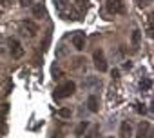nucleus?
I'll return each mask as SVG.
<instances>
[{"instance_id": "1a4fd4ad", "label": "nucleus", "mask_w": 154, "mask_h": 138, "mask_svg": "<svg viewBox=\"0 0 154 138\" xmlns=\"http://www.w3.org/2000/svg\"><path fill=\"white\" fill-rule=\"evenodd\" d=\"M120 134H122V138H129L131 134H132V127H131V124L125 120V122H122V127H120Z\"/></svg>"}, {"instance_id": "dca6fc26", "label": "nucleus", "mask_w": 154, "mask_h": 138, "mask_svg": "<svg viewBox=\"0 0 154 138\" xmlns=\"http://www.w3.org/2000/svg\"><path fill=\"white\" fill-rule=\"evenodd\" d=\"M136 4H138V8H149L152 4V0H136Z\"/></svg>"}, {"instance_id": "f3484780", "label": "nucleus", "mask_w": 154, "mask_h": 138, "mask_svg": "<svg viewBox=\"0 0 154 138\" xmlns=\"http://www.w3.org/2000/svg\"><path fill=\"white\" fill-rule=\"evenodd\" d=\"M58 114H60V116H63V118H69V116H71V109H60V111H58Z\"/></svg>"}, {"instance_id": "7ed1b4c3", "label": "nucleus", "mask_w": 154, "mask_h": 138, "mask_svg": "<svg viewBox=\"0 0 154 138\" xmlns=\"http://www.w3.org/2000/svg\"><path fill=\"white\" fill-rule=\"evenodd\" d=\"M105 9L109 15H122L125 13V4H123V0H107Z\"/></svg>"}, {"instance_id": "20e7f679", "label": "nucleus", "mask_w": 154, "mask_h": 138, "mask_svg": "<svg viewBox=\"0 0 154 138\" xmlns=\"http://www.w3.org/2000/svg\"><path fill=\"white\" fill-rule=\"evenodd\" d=\"M8 44H9V53H11L13 58H22L24 56V47H22L18 38H9Z\"/></svg>"}, {"instance_id": "aec40b11", "label": "nucleus", "mask_w": 154, "mask_h": 138, "mask_svg": "<svg viewBox=\"0 0 154 138\" xmlns=\"http://www.w3.org/2000/svg\"><path fill=\"white\" fill-rule=\"evenodd\" d=\"M11 0H0V4H9Z\"/></svg>"}, {"instance_id": "ddd939ff", "label": "nucleus", "mask_w": 154, "mask_h": 138, "mask_svg": "<svg viewBox=\"0 0 154 138\" xmlns=\"http://www.w3.org/2000/svg\"><path fill=\"white\" fill-rule=\"evenodd\" d=\"M45 11H44V6L42 4H33V15L35 17H42Z\"/></svg>"}, {"instance_id": "f8f14e48", "label": "nucleus", "mask_w": 154, "mask_h": 138, "mask_svg": "<svg viewBox=\"0 0 154 138\" xmlns=\"http://www.w3.org/2000/svg\"><path fill=\"white\" fill-rule=\"evenodd\" d=\"M150 87H152V82H150L149 77H145V78L140 82V89H141V91H150Z\"/></svg>"}, {"instance_id": "f03ea898", "label": "nucleus", "mask_w": 154, "mask_h": 138, "mask_svg": "<svg viewBox=\"0 0 154 138\" xmlns=\"http://www.w3.org/2000/svg\"><path fill=\"white\" fill-rule=\"evenodd\" d=\"M74 91H76V84H74L72 80H67V82L60 84V86L54 89L53 96H54L56 100H62V98H69L71 95H74Z\"/></svg>"}, {"instance_id": "a211bd4d", "label": "nucleus", "mask_w": 154, "mask_h": 138, "mask_svg": "<svg viewBox=\"0 0 154 138\" xmlns=\"http://www.w3.org/2000/svg\"><path fill=\"white\" fill-rule=\"evenodd\" d=\"M35 4V0H20V6L22 8H29V6H33Z\"/></svg>"}, {"instance_id": "423d86ee", "label": "nucleus", "mask_w": 154, "mask_h": 138, "mask_svg": "<svg viewBox=\"0 0 154 138\" xmlns=\"http://www.w3.org/2000/svg\"><path fill=\"white\" fill-rule=\"evenodd\" d=\"M71 44H72V47H74L76 51H82V49L85 47V33L76 31V33L71 36Z\"/></svg>"}, {"instance_id": "6ab92c4d", "label": "nucleus", "mask_w": 154, "mask_h": 138, "mask_svg": "<svg viewBox=\"0 0 154 138\" xmlns=\"http://www.w3.org/2000/svg\"><path fill=\"white\" fill-rule=\"evenodd\" d=\"M136 111H138L140 114H145V113H147V109H145L143 104H136Z\"/></svg>"}, {"instance_id": "0eeeda50", "label": "nucleus", "mask_w": 154, "mask_h": 138, "mask_svg": "<svg viewBox=\"0 0 154 138\" xmlns=\"http://www.w3.org/2000/svg\"><path fill=\"white\" fill-rule=\"evenodd\" d=\"M20 26H22V29H24V31H27V33H29V36H35V35L38 33V26H36L33 20H24ZM27 33H26V35H27Z\"/></svg>"}, {"instance_id": "9b49d317", "label": "nucleus", "mask_w": 154, "mask_h": 138, "mask_svg": "<svg viewBox=\"0 0 154 138\" xmlns=\"http://www.w3.org/2000/svg\"><path fill=\"white\" fill-rule=\"evenodd\" d=\"M87 107H89L91 113H98V98H96L94 95L89 96V100H87Z\"/></svg>"}, {"instance_id": "39448f33", "label": "nucleus", "mask_w": 154, "mask_h": 138, "mask_svg": "<svg viewBox=\"0 0 154 138\" xmlns=\"http://www.w3.org/2000/svg\"><path fill=\"white\" fill-rule=\"evenodd\" d=\"M93 60H94V67L98 69L100 73L107 71V60H105V56H103V51H102V49H96V51H94Z\"/></svg>"}, {"instance_id": "4468645a", "label": "nucleus", "mask_w": 154, "mask_h": 138, "mask_svg": "<svg viewBox=\"0 0 154 138\" xmlns=\"http://www.w3.org/2000/svg\"><path fill=\"white\" fill-rule=\"evenodd\" d=\"M87 127H89V124H87V122H82V124H80L78 127H76L74 134H76V136H82V134L85 133V129H87Z\"/></svg>"}, {"instance_id": "412c9836", "label": "nucleus", "mask_w": 154, "mask_h": 138, "mask_svg": "<svg viewBox=\"0 0 154 138\" xmlns=\"http://www.w3.org/2000/svg\"><path fill=\"white\" fill-rule=\"evenodd\" d=\"M107 138H112V136H107Z\"/></svg>"}, {"instance_id": "f257e3e1", "label": "nucleus", "mask_w": 154, "mask_h": 138, "mask_svg": "<svg viewBox=\"0 0 154 138\" xmlns=\"http://www.w3.org/2000/svg\"><path fill=\"white\" fill-rule=\"evenodd\" d=\"M53 2H54L56 13L60 15V18H63V20H80L82 13L74 9L71 0H53Z\"/></svg>"}, {"instance_id": "6e6552de", "label": "nucleus", "mask_w": 154, "mask_h": 138, "mask_svg": "<svg viewBox=\"0 0 154 138\" xmlns=\"http://www.w3.org/2000/svg\"><path fill=\"white\" fill-rule=\"evenodd\" d=\"M150 134V124L149 122H141L138 125V131H136V138H149Z\"/></svg>"}, {"instance_id": "9d476101", "label": "nucleus", "mask_w": 154, "mask_h": 138, "mask_svg": "<svg viewBox=\"0 0 154 138\" xmlns=\"http://www.w3.org/2000/svg\"><path fill=\"white\" fill-rule=\"evenodd\" d=\"M140 40H141V33H140V29H134V31H132V36H131L132 49H138V45H140Z\"/></svg>"}, {"instance_id": "2eb2a0df", "label": "nucleus", "mask_w": 154, "mask_h": 138, "mask_svg": "<svg viewBox=\"0 0 154 138\" xmlns=\"http://www.w3.org/2000/svg\"><path fill=\"white\" fill-rule=\"evenodd\" d=\"M147 36H149V38L154 36V33H152V15H150L149 20H147Z\"/></svg>"}]
</instances>
